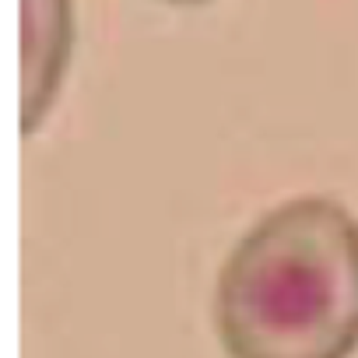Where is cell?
Wrapping results in <instances>:
<instances>
[{"mask_svg":"<svg viewBox=\"0 0 358 358\" xmlns=\"http://www.w3.org/2000/svg\"><path fill=\"white\" fill-rule=\"evenodd\" d=\"M229 358H351L358 348V218L327 194L260 215L215 285Z\"/></svg>","mask_w":358,"mask_h":358,"instance_id":"obj_1","label":"cell"},{"mask_svg":"<svg viewBox=\"0 0 358 358\" xmlns=\"http://www.w3.org/2000/svg\"><path fill=\"white\" fill-rule=\"evenodd\" d=\"M74 0H22V60H18V85H22V134H36L46 116L53 113L71 57H74Z\"/></svg>","mask_w":358,"mask_h":358,"instance_id":"obj_2","label":"cell"},{"mask_svg":"<svg viewBox=\"0 0 358 358\" xmlns=\"http://www.w3.org/2000/svg\"><path fill=\"white\" fill-rule=\"evenodd\" d=\"M165 4H176V8H197V4H208V0H165Z\"/></svg>","mask_w":358,"mask_h":358,"instance_id":"obj_3","label":"cell"}]
</instances>
